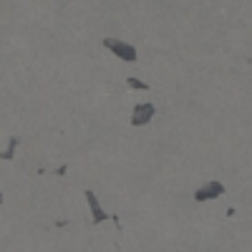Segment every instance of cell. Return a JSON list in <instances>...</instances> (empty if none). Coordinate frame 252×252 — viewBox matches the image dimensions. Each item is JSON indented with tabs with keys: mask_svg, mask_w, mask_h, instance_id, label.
I'll return each mask as SVG.
<instances>
[{
	"mask_svg": "<svg viewBox=\"0 0 252 252\" xmlns=\"http://www.w3.org/2000/svg\"><path fill=\"white\" fill-rule=\"evenodd\" d=\"M152 116H154V106H152V103H144V106H136V111H134V126L146 124Z\"/></svg>",
	"mask_w": 252,
	"mask_h": 252,
	"instance_id": "cell-2",
	"label": "cell"
},
{
	"mask_svg": "<svg viewBox=\"0 0 252 252\" xmlns=\"http://www.w3.org/2000/svg\"><path fill=\"white\" fill-rule=\"evenodd\" d=\"M103 43H106L109 51H114L116 56H121L124 61H134L136 58V48H131L129 43H121V40H114V38H106Z\"/></svg>",
	"mask_w": 252,
	"mask_h": 252,
	"instance_id": "cell-1",
	"label": "cell"
}]
</instances>
